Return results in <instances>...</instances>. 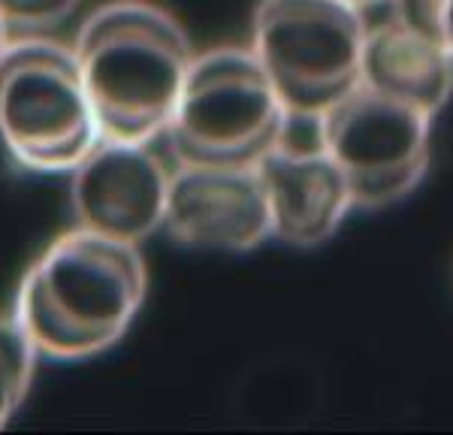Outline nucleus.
I'll return each instance as SVG.
<instances>
[{
  "label": "nucleus",
  "instance_id": "f257e3e1",
  "mask_svg": "<svg viewBox=\"0 0 453 435\" xmlns=\"http://www.w3.org/2000/svg\"><path fill=\"white\" fill-rule=\"evenodd\" d=\"M145 290L149 270L140 245L73 227L25 272L12 317L40 357L88 360L121 342Z\"/></svg>",
  "mask_w": 453,
  "mask_h": 435
},
{
  "label": "nucleus",
  "instance_id": "f03ea898",
  "mask_svg": "<svg viewBox=\"0 0 453 435\" xmlns=\"http://www.w3.org/2000/svg\"><path fill=\"white\" fill-rule=\"evenodd\" d=\"M73 52L104 140L166 134L194 61L179 19L151 0H112L85 19Z\"/></svg>",
  "mask_w": 453,
  "mask_h": 435
},
{
  "label": "nucleus",
  "instance_id": "7ed1b4c3",
  "mask_svg": "<svg viewBox=\"0 0 453 435\" xmlns=\"http://www.w3.org/2000/svg\"><path fill=\"white\" fill-rule=\"evenodd\" d=\"M290 121L294 115L251 49L221 46L194 55L166 140L175 164L257 166Z\"/></svg>",
  "mask_w": 453,
  "mask_h": 435
},
{
  "label": "nucleus",
  "instance_id": "20e7f679",
  "mask_svg": "<svg viewBox=\"0 0 453 435\" xmlns=\"http://www.w3.org/2000/svg\"><path fill=\"white\" fill-rule=\"evenodd\" d=\"M100 134L76 52L19 36L0 52V142L25 170L73 172Z\"/></svg>",
  "mask_w": 453,
  "mask_h": 435
},
{
  "label": "nucleus",
  "instance_id": "39448f33",
  "mask_svg": "<svg viewBox=\"0 0 453 435\" xmlns=\"http://www.w3.org/2000/svg\"><path fill=\"white\" fill-rule=\"evenodd\" d=\"M366 10L345 0H260L251 52L294 118H318L360 85Z\"/></svg>",
  "mask_w": 453,
  "mask_h": 435
},
{
  "label": "nucleus",
  "instance_id": "423d86ee",
  "mask_svg": "<svg viewBox=\"0 0 453 435\" xmlns=\"http://www.w3.org/2000/svg\"><path fill=\"white\" fill-rule=\"evenodd\" d=\"M433 115L357 85L314 118L318 142L345 172L354 209L378 212L411 197L433 164Z\"/></svg>",
  "mask_w": 453,
  "mask_h": 435
},
{
  "label": "nucleus",
  "instance_id": "0eeeda50",
  "mask_svg": "<svg viewBox=\"0 0 453 435\" xmlns=\"http://www.w3.org/2000/svg\"><path fill=\"white\" fill-rule=\"evenodd\" d=\"M170 176L151 142L100 140L73 166L76 227L130 245L145 242L164 227Z\"/></svg>",
  "mask_w": 453,
  "mask_h": 435
},
{
  "label": "nucleus",
  "instance_id": "6e6552de",
  "mask_svg": "<svg viewBox=\"0 0 453 435\" xmlns=\"http://www.w3.org/2000/svg\"><path fill=\"white\" fill-rule=\"evenodd\" d=\"M164 230L194 251L248 254L273 239L266 191L254 166L179 164L170 176Z\"/></svg>",
  "mask_w": 453,
  "mask_h": 435
},
{
  "label": "nucleus",
  "instance_id": "1a4fd4ad",
  "mask_svg": "<svg viewBox=\"0 0 453 435\" xmlns=\"http://www.w3.org/2000/svg\"><path fill=\"white\" fill-rule=\"evenodd\" d=\"M266 191L273 239L290 248H318L330 242L354 212L345 172L318 142H294L290 127L273 151L254 166Z\"/></svg>",
  "mask_w": 453,
  "mask_h": 435
},
{
  "label": "nucleus",
  "instance_id": "9d476101",
  "mask_svg": "<svg viewBox=\"0 0 453 435\" xmlns=\"http://www.w3.org/2000/svg\"><path fill=\"white\" fill-rule=\"evenodd\" d=\"M360 85L435 118L453 94V55L390 12L384 21H369Z\"/></svg>",
  "mask_w": 453,
  "mask_h": 435
},
{
  "label": "nucleus",
  "instance_id": "9b49d317",
  "mask_svg": "<svg viewBox=\"0 0 453 435\" xmlns=\"http://www.w3.org/2000/svg\"><path fill=\"white\" fill-rule=\"evenodd\" d=\"M40 351L12 315H0V430L16 417L34 384Z\"/></svg>",
  "mask_w": 453,
  "mask_h": 435
},
{
  "label": "nucleus",
  "instance_id": "f8f14e48",
  "mask_svg": "<svg viewBox=\"0 0 453 435\" xmlns=\"http://www.w3.org/2000/svg\"><path fill=\"white\" fill-rule=\"evenodd\" d=\"M79 0H0V19L10 31L40 34L73 16Z\"/></svg>",
  "mask_w": 453,
  "mask_h": 435
},
{
  "label": "nucleus",
  "instance_id": "ddd939ff",
  "mask_svg": "<svg viewBox=\"0 0 453 435\" xmlns=\"http://www.w3.org/2000/svg\"><path fill=\"white\" fill-rule=\"evenodd\" d=\"M393 16L441 42L453 55V0H390Z\"/></svg>",
  "mask_w": 453,
  "mask_h": 435
},
{
  "label": "nucleus",
  "instance_id": "4468645a",
  "mask_svg": "<svg viewBox=\"0 0 453 435\" xmlns=\"http://www.w3.org/2000/svg\"><path fill=\"white\" fill-rule=\"evenodd\" d=\"M345 4L357 6V10H369V6H381V4H390V0H345Z\"/></svg>",
  "mask_w": 453,
  "mask_h": 435
},
{
  "label": "nucleus",
  "instance_id": "2eb2a0df",
  "mask_svg": "<svg viewBox=\"0 0 453 435\" xmlns=\"http://www.w3.org/2000/svg\"><path fill=\"white\" fill-rule=\"evenodd\" d=\"M10 42V27L4 25V19H0V52H4V46Z\"/></svg>",
  "mask_w": 453,
  "mask_h": 435
}]
</instances>
